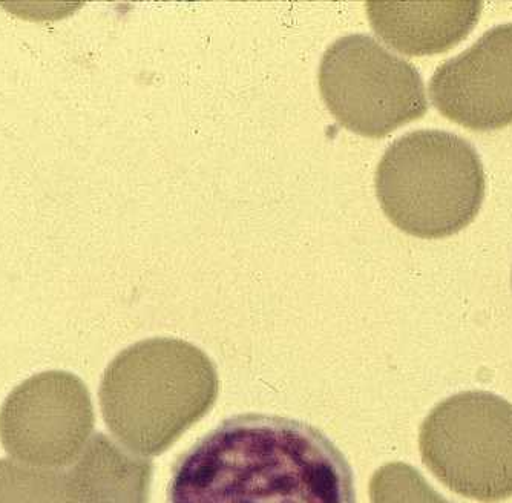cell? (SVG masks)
I'll return each instance as SVG.
<instances>
[{
    "instance_id": "obj_7",
    "label": "cell",
    "mask_w": 512,
    "mask_h": 503,
    "mask_svg": "<svg viewBox=\"0 0 512 503\" xmlns=\"http://www.w3.org/2000/svg\"><path fill=\"white\" fill-rule=\"evenodd\" d=\"M430 97L442 116L473 131L512 123V24L486 31L473 47L437 68Z\"/></svg>"
},
{
    "instance_id": "obj_8",
    "label": "cell",
    "mask_w": 512,
    "mask_h": 503,
    "mask_svg": "<svg viewBox=\"0 0 512 503\" xmlns=\"http://www.w3.org/2000/svg\"><path fill=\"white\" fill-rule=\"evenodd\" d=\"M365 8L375 33L407 56L451 50L473 31L482 13L480 2H368Z\"/></svg>"
},
{
    "instance_id": "obj_6",
    "label": "cell",
    "mask_w": 512,
    "mask_h": 503,
    "mask_svg": "<svg viewBox=\"0 0 512 503\" xmlns=\"http://www.w3.org/2000/svg\"><path fill=\"white\" fill-rule=\"evenodd\" d=\"M94 428L88 388L69 372H43L17 385L0 408V441L14 461L63 468L79 459Z\"/></svg>"
},
{
    "instance_id": "obj_2",
    "label": "cell",
    "mask_w": 512,
    "mask_h": 503,
    "mask_svg": "<svg viewBox=\"0 0 512 503\" xmlns=\"http://www.w3.org/2000/svg\"><path fill=\"white\" fill-rule=\"evenodd\" d=\"M214 364L174 338L137 342L103 375L100 405L111 433L131 451L160 454L217 399Z\"/></svg>"
},
{
    "instance_id": "obj_9",
    "label": "cell",
    "mask_w": 512,
    "mask_h": 503,
    "mask_svg": "<svg viewBox=\"0 0 512 503\" xmlns=\"http://www.w3.org/2000/svg\"><path fill=\"white\" fill-rule=\"evenodd\" d=\"M69 476L83 503H148L151 462L129 456L105 434L92 436Z\"/></svg>"
},
{
    "instance_id": "obj_3",
    "label": "cell",
    "mask_w": 512,
    "mask_h": 503,
    "mask_svg": "<svg viewBox=\"0 0 512 503\" xmlns=\"http://www.w3.org/2000/svg\"><path fill=\"white\" fill-rule=\"evenodd\" d=\"M376 194L388 220L405 234L451 237L479 214L485 171L476 149L462 137L414 131L382 155Z\"/></svg>"
},
{
    "instance_id": "obj_4",
    "label": "cell",
    "mask_w": 512,
    "mask_h": 503,
    "mask_svg": "<svg viewBox=\"0 0 512 503\" xmlns=\"http://www.w3.org/2000/svg\"><path fill=\"white\" fill-rule=\"evenodd\" d=\"M428 470L454 493L479 502L512 497V404L488 392L450 396L419 434Z\"/></svg>"
},
{
    "instance_id": "obj_1",
    "label": "cell",
    "mask_w": 512,
    "mask_h": 503,
    "mask_svg": "<svg viewBox=\"0 0 512 503\" xmlns=\"http://www.w3.org/2000/svg\"><path fill=\"white\" fill-rule=\"evenodd\" d=\"M168 503H356L355 476L319 428L246 413L178 457Z\"/></svg>"
},
{
    "instance_id": "obj_10",
    "label": "cell",
    "mask_w": 512,
    "mask_h": 503,
    "mask_svg": "<svg viewBox=\"0 0 512 503\" xmlns=\"http://www.w3.org/2000/svg\"><path fill=\"white\" fill-rule=\"evenodd\" d=\"M0 503H83L69 473L0 459Z\"/></svg>"
},
{
    "instance_id": "obj_5",
    "label": "cell",
    "mask_w": 512,
    "mask_h": 503,
    "mask_svg": "<svg viewBox=\"0 0 512 503\" xmlns=\"http://www.w3.org/2000/svg\"><path fill=\"white\" fill-rule=\"evenodd\" d=\"M319 89L344 128L370 139L387 137L428 109L419 71L367 34L341 37L325 51Z\"/></svg>"
}]
</instances>
